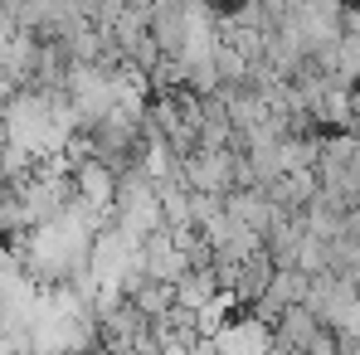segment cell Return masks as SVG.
<instances>
[{
	"label": "cell",
	"mask_w": 360,
	"mask_h": 355,
	"mask_svg": "<svg viewBox=\"0 0 360 355\" xmlns=\"http://www.w3.org/2000/svg\"><path fill=\"white\" fill-rule=\"evenodd\" d=\"M307 306H311L316 321L331 326L336 336L360 331V288H356V278H341V273H321V278H311Z\"/></svg>",
	"instance_id": "cell-1"
},
{
	"label": "cell",
	"mask_w": 360,
	"mask_h": 355,
	"mask_svg": "<svg viewBox=\"0 0 360 355\" xmlns=\"http://www.w3.org/2000/svg\"><path fill=\"white\" fill-rule=\"evenodd\" d=\"M185 185L195 195H229L239 190V151L234 146H195L185 156Z\"/></svg>",
	"instance_id": "cell-2"
},
{
	"label": "cell",
	"mask_w": 360,
	"mask_h": 355,
	"mask_svg": "<svg viewBox=\"0 0 360 355\" xmlns=\"http://www.w3.org/2000/svg\"><path fill=\"white\" fill-rule=\"evenodd\" d=\"M136 263H141V273H146V278H156V283H171V288H176L180 278L190 273L185 243H180V234H171V229H156V234L141 238V248H136Z\"/></svg>",
	"instance_id": "cell-3"
},
{
	"label": "cell",
	"mask_w": 360,
	"mask_h": 355,
	"mask_svg": "<svg viewBox=\"0 0 360 355\" xmlns=\"http://www.w3.org/2000/svg\"><path fill=\"white\" fill-rule=\"evenodd\" d=\"M214 10H234V5H243V0H210Z\"/></svg>",
	"instance_id": "cell-4"
}]
</instances>
